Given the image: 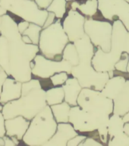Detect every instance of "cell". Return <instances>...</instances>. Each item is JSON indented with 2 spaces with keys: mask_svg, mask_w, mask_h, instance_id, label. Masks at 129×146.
Listing matches in <instances>:
<instances>
[{
  "mask_svg": "<svg viewBox=\"0 0 129 146\" xmlns=\"http://www.w3.org/2000/svg\"><path fill=\"white\" fill-rule=\"evenodd\" d=\"M0 31L9 41V76L22 83L32 79L30 64L40 52L39 46L23 41L22 34L18 30V22L11 14L2 16Z\"/></svg>",
  "mask_w": 129,
  "mask_h": 146,
  "instance_id": "cell-1",
  "label": "cell"
},
{
  "mask_svg": "<svg viewBox=\"0 0 129 146\" xmlns=\"http://www.w3.org/2000/svg\"><path fill=\"white\" fill-rule=\"evenodd\" d=\"M75 45L79 55L80 62L76 66H73L71 75L78 80L83 88H92L102 91L107 81L109 79V73L97 72L92 65L96 51L93 45L87 35L75 41Z\"/></svg>",
  "mask_w": 129,
  "mask_h": 146,
  "instance_id": "cell-2",
  "label": "cell"
},
{
  "mask_svg": "<svg viewBox=\"0 0 129 146\" xmlns=\"http://www.w3.org/2000/svg\"><path fill=\"white\" fill-rule=\"evenodd\" d=\"M46 106V90L43 88H37L25 94H22L17 100L3 105L2 113L5 119L22 116L31 120Z\"/></svg>",
  "mask_w": 129,
  "mask_h": 146,
  "instance_id": "cell-3",
  "label": "cell"
},
{
  "mask_svg": "<svg viewBox=\"0 0 129 146\" xmlns=\"http://www.w3.org/2000/svg\"><path fill=\"white\" fill-rule=\"evenodd\" d=\"M57 126L51 107L47 105L30 120L21 141L27 145L43 146L53 136Z\"/></svg>",
  "mask_w": 129,
  "mask_h": 146,
  "instance_id": "cell-4",
  "label": "cell"
},
{
  "mask_svg": "<svg viewBox=\"0 0 129 146\" xmlns=\"http://www.w3.org/2000/svg\"><path fill=\"white\" fill-rule=\"evenodd\" d=\"M69 42L62 25V19H56L52 25L42 30L38 44L40 52L47 59L60 61L64 49Z\"/></svg>",
  "mask_w": 129,
  "mask_h": 146,
  "instance_id": "cell-5",
  "label": "cell"
},
{
  "mask_svg": "<svg viewBox=\"0 0 129 146\" xmlns=\"http://www.w3.org/2000/svg\"><path fill=\"white\" fill-rule=\"evenodd\" d=\"M0 5L11 15L42 27L49 14L46 9H40L34 0H0Z\"/></svg>",
  "mask_w": 129,
  "mask_h": 146,
  "instance_id": "cell-6",
  "label": "cell"
},
{
  "mask_svg": "<svg viewBox=\"0 0 129 146\" xmlns=\"http://www.w3.org/2000/svg\"><path fill=\"white\" fill-rule=\"evenodd\" d=\"M77 105L84 110L97 115L113 113V100L107 98L101 91L92 88H82L77 98Z\"/></svg>",
  "mask_w": 129,
  "mask_h": 146,
  "instance_id": "cell-7",
  "label": "cell"
},
{
  "mask_svg": "<svg viewBox=\"0 0 129 146\" xmlns=\"http://www.w3.org/2000/svg\"><path fill=\"white\" fill-rule=\"evenodd\" d=\"M84 31L96 47H100L104 52H110L112 22L107 20L87 18L84 24Z\"/></svg>",
  "mask_w": 129,
  "mask_h": 146,
  "instance_id": "cell-8",
  "label": "cell"
},
{
  "mask_svg": "<svg viewBox=\"0 0 129 146\" xmlns=\"http://www.w3.org/2000/svg\"><path fill=\"white\" fill-rule=\"evenodd\" d=\"M109 114L93 113L86 111L78 105L71 107L69 123L79 133H87L98 129L100 125L109 123Z\"/></svg>",
  "mask_w": 129,
  "mask_h": 146,
  "instance_id": "cell-9",
  "label": "cell"
},
{
  "mask_svg": "<svg viewBox=\"0 0 129 146\" xmlns=\"http://www.w3.org/2000/svg\"><path fill=\"white\" fill-rule=\"evenodd\" d=\"M34 66L32 68L33 78L39 79H47L56 73L67 72L71 75L73 66L68 61L62 59L56 61L47 59L40 52H39L34 59Z\"/></svg>",
  "mask_w": 129,
  "mask_h": 146,
  "instance_id": "cell-10",
  "label": "cell"
},
{
  "mask_svg": "<svg viewBox=\"0 0 129 146\" xmlns=\"http://www.w3.org/2000/svg\"><path fill=\"white\" fill-rule=\"evenodd\" d=\"M98 9L105 20H120L129 31V3L125 0H98Z\"/></svg>",
  "mask_w": 129,
  "mask_h": 146,
  "instance_id": "cell-11",
  "label": "cell"
},
{
  "mask_svg": "<svg viewBox=\"0 0 129 146\" xmlns=\"http://www.w3.org/2000/svg\"><path fill=\"white\" fill-rule=\"evenodd\" d=\"M86 17L78 10L69 9L62 20V25L69 41L75 43L77 40L87 36L84 31Z\"/></svg>",
  "mask_w": 129,
  "mask_h": 146,
  "instance_id": "cell-12",
  "label": "cell"
},
{
  "mask_svg": "<svg viewBox=\"0 0 129 146\" xmlns=\"http://www.w3.org/2000/svg\"><path fill=\"white\" fill-rule=\"evenodd\" d=\"M128 32V30L120 20H116L112 22L111 50L108 53L115 63L119 60L122 52H125Z\"/></svg>",
  "mask_w": 129,
  "mask_h": 146,
  "instance_id": "cell-13",
  "label": "cell"
},
{
  "mask_svg": "<svg viewBox=\"0 0 129 146\" xmlns=\"http://www.w3.org/2000/svg\"><path fill=\"white\" fill-rule=\"evenodd\" d=\"M78 134L79 132L69 122L58 123L56 132L43 146H67L68 141Z\"/></svg>",
  "mask_w": 129,
  "mask_h": 146,
  "instance_id": "cell-14",
  "label": "cell"
},
{
  "mask_svg": "<svg viewBox=\"0 0 129 146\" xmlns=\"http://www.w3.org/2000/svg\"><path fill=\"white\" fill-rule=\"evenodd\" d=\"M128 79H129L128 72H122L115 69L114 76L109 78L101 91L107 98L114 100L125 86Z\"/></svg>",
  "mask_w": 129,
  "mask_h": 146,
  "instance_id": "cell-15",
  "label": "cell"
},
{
  "mask_svg": "<svg viewBox=\"0 0 129 146\" xmlns=\"http://www.w3.org/2000/svg\"><path fill=\"white\" fill-rule=\"evenodd\" d=\"M30 120L22 116H17L5 120V135L9 137H16L21 141L29 127Z\"/></svg>",
  "mask_w": 129,
  "mask_h": 146,
  "instance_id": "cell-16",
  "label": "cell"
},
{
  "mask_svg": "<svg viewBox=\"0 0 129 146\" xmlns=\"http://www.w3.org/2000/svg\"><path fill=\"white\" fill-rule=\"evenodd\" d=\"M69 9L78 10L86 18L105 20L98 9V0H75L68 2V10Z\"/></svg>",
  "mask_w": 129,
  "mask_h": 146,
  "instance_id": "cell-17",
  "label": "cell"
},
{
  "mask_svg": "<svg viewBox=\"0 0 129 146\" xmlns=\"http://www.w3.org/2000/svg\"><path fill=\"white\" fill-rule=\"evenodd\" d=\"M22 82L17 81L9 76L5 82L0 94V104L5 105L7 103L17 100L21 96Z\"/></svg>",
  "mask_w": 129,
  "mask_h": 146,
  "instance_id": "cell-18",
  "label": "cell"
},
{
  "mask_svg": "<svg viewBox=\"0 0 129 146\" xmlns=\"http://www.w3.org/2000/svg\"><path fill=\"white\" fill-rule=\"evenodd\" d=\"M65 92V101L72 106L77 105V98L82 90L81 85L78 80L71 75L68 79L62 85Z\"/></svg>",
  "mask_w": 129,
  "mask_h": 146,
  "instance_id": "cell-19",
  "label": "cell"
},
{
  "mask_svg": "<svg viewBox=\"0 0 129 146\" xmlns=\"http://www.w3.org/2000/svg\"><path fill=\"white\" fill-rule=\"evenodd\" d=\"M113 113L123 116L129 111V79L126 81L125 86L113 100Z\"/></svg>",
  "mask_w": 129,
  "mask_h": 146,
  "instance_id": "cell-20",
  "label": "cell"
},
{
  "mask_svg": "<svg viewBox=\"0 0 129 146\" xmlns=\"http://www.w3.org/2000/svg\"><path fill=\"white\" fill-rule=\"evenodd\" d=\"M124 125L125 122L123 120L122 116L116 113L111 114L108 123L109 140L124 133Z\"/></svg>",
  "mask_w": 129,
  "mask_h": 146,
  "instance_id": "cell-21",
  "label": "cell"
},
{
  "mask_svg": "<svg viewBox=\"0 0 129 146\" xmlns=\"http://www.w3.org/2000/svg\"><path fill=\"white\" fill-rule=\"evenodd\" d=\"M55 119L58 123H68L69 122V114H70L71 106L69 104L64 100L63 102L58 104L50 106Z\"/></svg>",
  "mask_w": 129,
  "mask_h": 146,
  "instance_id": "cell-22",
  "label": "cell"
},
{
  "mask_svg": "<svg viewBox=\"0 0 129 146\" xmlns=\"http://www.w3.org/2000/svg\"><path fill=\"white\" fill-rule=\"evenodd\" d=\"M46 99L49 106L63 102L65 100V92L62 86L51 87L46 90Z\"/></svg>",
  "mask_w": 129,
  "mask_h": 146,
  "instance_id": "cell-23",
  "label": "cell"
},
{
  "mask_svg": "<svg viewBox=\"0 0 129 146\" xmlns=\"http://www.w3.org/2000/svg\"><path fill=\"white\" fill-rule=\"evenodd\" d=\"M62 59L68 61L72 66H76L79 64V55L75 43L69 42L66 45L62 53Z\"/></svg>",
  "mask_w": 129,
  "mask_h": 146,
  "instance_id": "cell-24",
  "label": "cell"
},
{
  "mask_svg": "<svg viewBox=\"0 0 129 146\" xmlns=\"http://www.w3.org/2000/svg\"><path fill=\"white\" fill-rule=\"evenodd\" d=\"M9 64V41L5 36L0 34V66L8 74Z\"/></svg>",
  "mask_w": 129,
  "mask_h": 146,
  "instance_id": "cell-25",
  "label": "cell"
},
{
  "mask_svg": "<svg viewBox=\"0 0 129 146\" xmlns=\"http://www.w3.org/2000/svg\"><path fill=\"white\" fill-rule=\"evenodd\" d=\"M46 10L53 12L57 19L62 20L68 11V2L67 0H52Z\"/></svg>",
  "mask_w": 129,
  "mask_h": 146,
  "instance_id": "cell-26",
  "label": "cell"
},
{
  "mask_svg": "<svg viewBox=\"0 0 129 146\" xmlns=\"http://www.w3.org/2000/svg\"><path fill=\"white\" fill-rule=\"evenodd\" d=\"M42 30H43L42 26H40L34 23H30L29 27H27V29L23 33V35L28 36L31 39L33 44L38 45Z\"/></svg>",
  "mask_w": 129,
  "mask_h": 146,
  "instance_id": "cell-27",
  "label": "cell"
},
{
  "mask_svg": "<svg viewBox=\"0 0 129 146\" xmlns=\"http://www.w3.org/2000/svg\"><path fill=\"white\" fill-rule=\"evenodd\" d=\"M70 75L67 72H61L56 73L55 75L50 78V82L52 83V86H62L66 81L70 77Z\"/></svg>",
  "mask_w": 129,
  "mask_h": 146,
  "instance_id": "cell-28",
  "label": "cell"
},
{
  "mask_svg": "<svg viewBox=\"0 0 129 146\" xmlns=\"http://www.w3.org/2000/svg\"><path fill=\"white\" fill-rule=\"evenodd\" d=\"M108 146H129V135L125 132L108 141Z\"/></svg>",
  "mask_w": 129,
  "mask_h": 146,
  "instance_id": "cell-29",
  "label": "cell"
},
{
  "mask_svg": "<svg viewBox=\"0 0 129 146\" xmlns=\"http://www.w3.org/2000/svg\"><path fill=\"white\" fill-rule=\"evenodd\" d=\"M128 61L129 54L127 52H123L119 60L115 65L116 70L122 72H128L127 68L128 65Z\"/></svg>",
  "mask_w": 129,
  "mask_h": 146,
  "instance_id": "cell-30",
  "label": "cell"
},
{
  "mask_svg": "<svg viewBox=\"0 0 129 146\" xmlns=\"http://www.w3.org/2000/svg\"><path fill=\"white\" fill-rule=\"evenodd\" d=\"M87 135L83 133H80V134L77 135L76 136L71 139L70 141H68L67 144V146H78L80 145V144L81 143L82 141L85 140L87 138Z\"/></svg>",
  "mask_w": 129,
  "mask_h": 146,
  "instance_id": "cell-31",
  "label": "cell"
},
{
  "mask_svg": "<svg viewBox=\"0 0 129 146\" xmlns=\"http://www.w3.org/2000/svg\"><path fill=\"white\" fill-rule=\"evenodd\" d=\"M104 145L95 139L93 137L87 136L85 140L82 141L81 143L80 144V146H103Z\"/></svg>",
  "mask_w": 129,
  "mask_h": 146,
  "instance_id": "cell-32",
  "label": "cell"
},
{
  "mask_svg": "<svg viewBox=\"0 0 129 146\" xmlns=\"http://www.w3.org/2000/svg\"><path fill=\"white\" fill-rule=\"evenodd\" d=\"M9 75L7 74V72L3 69L2 66H0V94L2 93V87L4 84L5 80L9 78Z\"/></svg>",
  "mask_w": 129,
  "mask_h": 146,
  "instance_id": "cell-33",
  "label": "cell"
},
{
  "mask_svg": "<svg viewBox=\"0 0 129 146\" xmlns=\"http://www.w3.org/2000/svg\"><path fill=\"white\" fill-rule=\"evenodd\" d=\"M57 18L56 17V15H55L53 12H50L49 11V14H48V17L46 18V20L45 21V24L43 26V28H46V27H49L51 25H52L53 23L56 21Z\"/></svg>",
  "mask_w": 129,
  "mask_h": 146,
  "instance_id": "cell-34",
  "label": "cell"
},
{
  "mask_svg": "<svg viewBox=\"0 0 129 146\" xmlns=\"http://www.w3.org/2000/svg\"><path fill=\"white\" fill-rule=\"evenodd\" d=\"M34 1L42 9H47L51 2H52V0H34Z\"/></svg>",
  "mask_w": 129,
  "mask_h": 146,
  "instance_id": "cell-35",
  "label": "cell"
},
{
  "mask_svg": "<svg viewBox=\"0 0 129 146\" xmlns=\"http://www.w3.org/2000/svg\"><path fill=\"white\" fill-rule=\"evenodd\" d=\"M30 22L27 21L21 20V21L18 22V27L19 30V32L21 34H23V33L27 29V27H29Z\"/></svg>",
  "mask_w": 129,
  "mask_h": 146,
  "instance_id": "cell-36",
  "label": "cell"
},
{
  "mask_svg": "<svg viewBox=\"0 0 129 146\" xmlns=\"http://www.w3.org/2000/svg\"><path fill=\"white\" fill-rule=\"evenodd\" d=\"M5 119L4 118L2 111H0V137H3L5 135Z\"/></svg>",
  "mask_w": 129,
  "mask_h": 146,
  "instance_id": "cell-37",
  "label": "cell"
},
{
  "mask_svg": "<svg viewBox=\"0 0 129 146\" xmlns=\"http://www.w3.org/2000/svg\"><path fill=\"white\" fill-rule=\"evenodd\" d=\"M3 139H4V140H5V146L16 145L11 137H9V136H8V135H5L4 136H3Z\"/></svg>",
  "mask_w": 129,
  "mask_h": 146,
  "instance_id": "cell-38",
  "label": "cell"
},
{
  "mask_svg": "<svg viewBox=\"0 0 129 146\" xmlns=\"http://www.w3.org/2000/svg\"><path fill=\"white\" fill-rule=\"evenodd\" d=\"M125 52H127L129 54V31L128 32L127 37H126V41H125Z\"/></svg>",
  "mask_w": 129,
  "mask_h": 146,
  "instance_id": "cell-39",
  "label": "cell"
},
{
  "mask_svg": "<svg viewBox=\"0 0 129 146\" xmlns=\"http://www.w3.org/2000/svg\"><path fill=\"white\" fill-rule=\"evenodd\" d=\"M22 40H23V41H24V42L26 43H29V44H31V43H32L31 39L28 36H27V35H23L22 34Z\"/></svg>",
  "mask_w": 129,
  "mask_h": 146,
  "instance_id": "cell-40",
  "label": "cell"
},
{
  "mask_svg": "<svg viewBox=\"0 0 129 146\" xmlns=\"http://www.w3.org/2000/svg\"><path fill=\"white\" fill-rule=\"evenodd\" d=\"M124 132L129 135V122L125 123V125H124Z\"/></svg>",
  "mask_w": 129,
  "mask_h": 146,
  "instance_id": "cell-41",
  "label": "cell"
},
{
  "mask_svg": "<svg viewBox=\"0 0 129 146\" xmlns=\"http://www.w3.org/2000/svg\"><path fill=\"white\" fill-rule=\"evenodd\" d=\"M8 13H9V12H8V11H7L6 9H5L4 8H2V7L0 5V17H2V16H3L4 15Z\"/></svg>",
  "mask_w": 129,
  "mask_h": 146,
  "instance_id": "cell-42",
  "label": "cell"
},
{
  "mask_svg": "<svg viewBox=\"0 0 129 146\" xmlns=\"http://www.w3.org/2000/svg\"><path fill=\"white\" fill-rule=\"evenodd\" d=\"M122 118L125 123H128V122H129V111L127 113H125V115L122 116Z\"/></svg>",
  "mask_w": 129,
  "mask_h": 146,
  "instance_id": "cell-43",
  "label": "cell"
},
{
  "mask_svg": "<svg viewBox=\"0 0 129 146\" xmlns=\"http://www.w3.org/2000/svg\"><path fill=\"white\" fill-rule=\"evenodd\" d=\"M11 139H12V140H13V141L15 142V144L16 145H19V143H20V140L18 139V138H16V137H11Z\"/></svg>",
  "mask_w": 129,
  "mask_h": 146,
  "instance_id": "cell-44",
  "label": "cell"
},
{
  "mask_svg": "<svg viewBox=\"0 0 129 146\" xmlns=\"http://www.w3.org/2000/svg\"><path fill=\"white\" fill-rule=\"evenodd\" d=\"M0 146H5V140L3 137H0Z\"/></svg>",
  "mask_w": 129,
  "mask_h": 146,
  "instance_id": "cell-45",
  "label": "cell"
},
{
  "mask_svg": "<svg viewBox=\"0 0 129 146\" xmlns=\"http://www.w3.org/2000/svg\"><path fill=\"white\" fill-rule=\"evenodd\" d=\"M2 107H3V105H2L1 104H0V111H2Z\"/></svg>",
  "mask_w": 129,
  "mask_h": 146,
  "instance_id": "cell-46",
  "label": "cell"
},
{
  "mask_svg": "<svg viewBox=\"0 0 129 146\" xmlns=\"http://www.w3.org/2000/svg\"><path fill=\"white\" fill-rule=\"evenodd\" d=\"M1 22H2V17H0V28H1ZM0 34H1V31H0Z\"/></svg>",
  "mask_w": 129,
  "mask_h": 146,
  "instance_id": "cell-47",
  "label": "cell"
},
{
  "mask_svg": "<svg viewBox=\"0 0 129 146\" xmlns=\"http://www.w3.org/2000/svg\"><path fill=\"white\" fill-rule=\"evenodd\" d=\"M127 71H128V72L129 73V61H128V68H127Z\"/></svg>",
  "mask_w": 129,
  "mask_h": 146,
  "instance_id": "cell-48",
  "label": "cell"
},
{
  "mask_svg": "<svg viewBox=\"0 0 129 146\" xmlns=\"http://www.w3.org/2000/svg\"><path fill=\"white\" fill-rule=\"evenodd\" d=\"M71 1H75V0H67V2H71Z\"/></svg>",
  "mask_w": 129,
  "mask_h": 146,
  "instance_id": "cell-49",
  "label": "cell"
},
{
  "mask_svg": "<svg viewBox=\"0 0 129 146\" xmlns=\"http://www.w3.org/2000/svg\"><path fill=\"white\" fill-rule=\"evenodd\" d=\"M125 1H126V2H128L129 3V0H125Z\"/></svg>",
  "mask_w": 129,
  "mask_h": 146,
  "instance_id": "cell-50",
  "label": "cell"
}]
</instances>
